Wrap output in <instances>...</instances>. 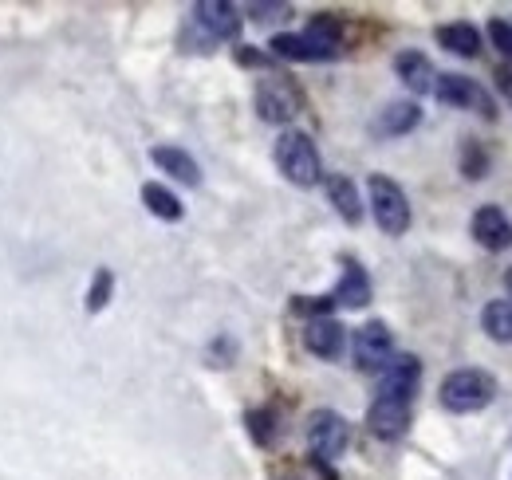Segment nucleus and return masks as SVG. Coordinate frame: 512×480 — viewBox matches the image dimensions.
Masks as SVG:
<instances>
[{
    "label": "nucleus",
    "instance_id": "1",
    "mask_svg": "<svg viewBox=\"0 0 512 480\" xmlns=\"http://www.w3.org/2000/svg\"><path fill=\"white\" fill-rule=\"evenodd\" d=\"M272 158H276L280 174L292 181V185H300V189L320 185V178H323L320 150H316V142H312L304 130H284V134L276 138Z\"/></svg>",
    "mask_w": 512,
    "mask_h": 480
},
{
    "label": "nucleus",
    "instance_id": "2",
    "mask_svg": "<svg viewBox=\"0 0 512 480\" xmlns=\"http://www.w3.org/2000/svg\"><path fill=\"white\" fill-rule=\"evenodd\" d=\"M438 394H442V406H446L449 414H477V410H485L497 398V378L477 370V366L453 370V374H446Z\"/></svg>",
    "mask_w": 512,
    "mask_h": 480
},
{
    "label": "nucleus",
    "instance_id": "3",
    "mask_svg": "<svg viewBox=\"0 0 512 480\" xmlns=\"http://www.w3.org/2000/svg\"><path fill=\"white\" fill-rule=\"evenodd\" d=\"M367 193H371V213H375L379 229L386 237H402L410 229V201H406L402 185L390 181L386 174H371Z\"/></svg>",
    "mask_w": 512,
    "mask_h": 480
},
{
    "label": "nucleus",
    "instance_id": "4",
    "mask_svg": "<svg viewBox=\"0 0 512 480\" xmlns=\"http://www.w3.org/2000/svg\"><path fill=\"white\" fill-rule=\"evenodd\" d=\"M300 107H304V95L288 75H264L256 83V115L264 122L284 126L300 115Z\"/></svg>",
    "mask_w": 512,
    "mask_h": 480
},
{
    "label": "nucleus",
    "instance_id": "5",
    "mask_svg": "<svg viewBox=\"0 0 512 480\" xmlns=\"http://www.w3.org/2000/svg\"><path fill=\"white\" fill-rule=\"evenodd\" d=\"M434 99L446 103V107H457V111H477L481 119H493L497 115L493 95L477 79H465V75H453V71L434 79Z\"/></svg>",
    "mask_w": 512,
    "mask_h": 480
},
{
    "label": "nucleus",
    "instance_id": "6",
    "mask_svg": "<svg viewBox=\"0 0 512 480\" xmlns=\"http://www.w3.org/2000/svg\"><path fill=\"white\" fill-rule=\"evenodd\" d=\"M347 441H351V425H347L343 414H335V410H316V414L308 418V445H312V457H316V461H335V457H343Z\"/></svg>",
    "mask_w": 512,
    "mask_h": 480
},
{
    "label": "nucleus",
    "instance_id": "7",
    "mask_svg": "<svg viewBox=\"0 0 512 480\" xmlns=\"http://www.w3.org/2000/svg\"><path fill=\"white\" fill-rule=\"evenodd\" d=\"M379 398H398V402H414L418 382H422V362L414 355H394L379 370Z\"/></svg>",
    "mask_w": 512,
    "mask_h": 480
},
{
    "label": "nucleus",
    "instance_id": "8",
    "mask_svg": "<svg viewBox=\"0 0 512 480\" xmlns=\"http://www.w3.org/2000/svg\"><path fill=\"white\" fill-rule=\"evenodd\" d=\"M394 359V339L386 323H363L355 331V366L359 370H383L386 362Z\"/></svg>",
    "mask_w": 512,
    "mask_h": 480
},
{
    "label": "nucleus",
    "instance_id": "9",
    "mask_svg": "<svg viewBox=\"0 0 512 480\" xmlns=\"http://www.w3.org/2000/svg\"><path fill=\"white\" fill-rule=\"evenodd\" d=\"M193 24L205 32V40H237L241 36V16L225 0H201V4H193Z\"/></svg>",
    "mask_w": 512,
    "mask_h": 480
},
{
    "label": "nucleus",
    "instance_id": "10",
    "mask_svg": "<svg viewBox=\"0 0 512 480\" xmlns=\"http://www.w3.org/2000/svg\"><path fill=\"white\" fill-rule=\"evenodd\" d=\"M304 347L316 355V359H339L343 347H347V327L331 315H320V319H308L304 327Z\"/></svg>",
    "mask_w": 512,
    "mask_h": 480
},
{
    "label": "nucleus",
    "instance_id": "11",
    "mask_svg": "<svg viewBox=\"0 0 512 480\" xmlns=\"http://www.w3.org/2000/svg\"><path fill=\"white\" fill-rule=\"evenodd\" d=\"M367 429L379 441H398L410 429V402L398 398H375V406L367 410Z\"/></svg>",
    "mask_w": 512,
    "mask_h": 480
},
{
    "label": "nucleus",
    "instance_id": "12",
    "mask_svg": "<svg viewBox=\"0 0 512 480\" xmlns=\"http://www.w3.org/2000/svg\"><path fill=\"white\" fill-rule=\"evenodd\" d=\"M473 240H477L481 248H489V252L509 248L512 244V221L505 217V209H501V205H481V209L473 213Z\"/></svg>",
    "mask_w": 512,
    "mask_h": 480
},
{
    "label": "nucleus",
    "instance_id": "13",
    "mask_svg": "<svg viewBox=\"0 0 512 480\" xmlns=\"http://www.w3.org/2000/svg\"><path fill=\"white\" fill-rule=\"evenodd\" d=\"M268 48H272V56H280V60H296V63H323V60H335V56H339V48L312 40L308 32H304V36H292V32L272 36Z\"/></svg>",
    "mask_w": 512,
    "mask_h": 480
},
{
    "label": "nucleus",
    "instance_id": "14",
    "mask_svg": "<svg viewBox=\"0 0 512 480\" xmlns=\"http://www.w3.org/2000/svg\"><path fill=\"white\" fill-rule=\"evenodd\" d=\"M331 303H335V307H367V303H371V276H367L355 260L343 264V280H339V288L331 292Z\"/></svg>",
    "mask_w": 512,
    "mask_h": 480
},
{
    "label": "nucleus",
    "instance_id": "15",
    "mask_svg": "<svg viewBox=\"0 0 512 480\" xmlns=\"http://www.w3.org/2000/svg\"><path fill=\"white\" fill-rule=\"evenodd\" d=\"M394 71H398V79L414 91V95H426V91H434V63L426 60L422 52H398L394 56Z\"/></svg>",
    "mask_w": 512,
    "mask_h": 480
},
{
    "label": "nucleus",
    "instance_id": "16",
    "mask_svg": "<svg viewBox=\"0 0 512 480\" xmlns=\"http://www.w3.org/2000/svg\"><path fill=\"white\" fill-rule=\"evenodd\" d=\"M327 201L335 205V213H339L347 225H359V221H363V201H359V189H355L351 178L331 174V178H327Z\"/></svg>",
    "mask_w": 512,
    "mask_h": 480
},
{
    "label": "nucleus",
    "instance_id": "17",
    "mask_svg": "<svg viewBox=\"0 0 512 480\" xmlns=\"http://www.w3.org/2000/svg\"><path fill=\"white\" fill-rule=\"evenodd\" d=\"M438 44L453 52V56H461V60H473V56H481V32L469 24V20H457V24H442L438 28Z\"/></svg>",
    "mask_w": 512,
    "mask_h": 480
},
{
    "label": "nucleus",
    "instance_id": "18",
    "mask_svg": "<svg viewBox=\"0 0 512 480\" xmlns=\"http://www.w3.org/2000/svg\"><path fill=\"white\" fill-rule=\"evenodd\" d=\"M150 158H154L158 170L174 174L182 185H201V170H197V162H193L186 150H178V146H154Z\"/></svg>",
    "mask_w": 512,
    "mask_h": 480
},
{
    "label": "nucleus",
    "instance_id": "19",
    "mask_svg": "<svg viewBox=\"0 0 512 480\" xmlns=\"http://www.w3.org/2000/svg\"><path fill=\"white\" fill-rule=\"evenodd\" d=\"M422 122V111H418V103H390L383 107V115L375 122V134H383V138H398V134H410L414 126Z\"/></svg>",
    "mask_w": 512,
    "mask_h": 480
},
{
    "label": "nucleus",
    "instance_id": "20",
    "mask_svg": "<svg viewBox=\"0 0 512 480\" xmlns=\"http://www.w3.org/2000/svg\"><path fill=\"white\" fill-rule=\"evenodd\" d=\"M142 205L154 213V217H162V221H182V201L166 189V185H158V181H146L142 185Z\"/></svg>",
    "mask_w": 512,
    "mask_h": 480
},
{
    "label": "nucleus",
    "instance_id": "21",
    "mask_svg": "<svg viewBox=\"0 0 512 480\" xmlns=\"http://www.w3.org/2000/svg\"><path fill=\"white\" fill-rule=\"evenodd\" d=\"M481 327H485V335H489V339H497V343H512V300L485 303V311H481Z\"/></svg>",
    "mask_w": 512,
    "mask_h": 480
},
{
    "label": "nucleus",
    "instance_id": "22",
    "mask_svg": "<svg viewBox=\"0 0 512 480\" xmlns=\"http://www.w3.org/2000/svg\"><path fill=\"white\" fill-rule=\"evenodd\" d=\"M308 36H312V40H320V44L339 48V40H343V20H339V16H331V12H320V16H312Z\"/></svg>",
    "mask_w": 512,
    "mask_h": 480
},
{
    "label": "nucleus",
    "instance_id": "23",
    "mask_svg": "<svg viewBox=\"0 0 512 480\" xmlns=\"http://www.w3.org/2000/svg\"><path fill=\"white\" fill-rule=\"evenodd\" d=\"M111 292H115V276H111V268H99L91 288H87V311H103L107 300H111Z\"/></svg>",
    "mask_w": 512,
    "mask_h": 480
},
{
    "label": "nucleus",
    "instance_id": "24",
    "mask_svg": "<svg viewBox=\"0 0 512 480\" xmlns=\"http://www.w3.org/2000/svg\"><path fill=\"white\" fill-rule=\"evenodd\" d=\"M245 425H249L256 445H272V441H276V418H272L268 410H249Z\"/></svg>",
    "mask_w": 512,
    "mask_h": 480
},
{
    "label": "nucleus",
    "instance_id": "25",
    "mask_svg": "<svg viewBox=\"0 0 512 480\" xmlns=\"http://www.w3.org/2000/svg\"><path fill=\"white\" fill-rule=\"evenodd\" d=\"M489 40L497 44V52L512 60V24L509 20H489Z\"/></svg>",
    "mask_w": 512,
    "mask_h": 480
},
{
    "label": "nucleus",
    "instance_id": "26",
    "mask_svg": "<svg viewBox=\"0 0 512 480\" xmlns=\"http://www.w3.org/2000/svg\"><path fill=\"white\" fill-rule=\"evenodd\" d=\"M249 12H253L256 20H276V16L284 20L292 8H288V4H249Z\"/></svg>",
    "mask_w": 512,
    "mask_h": 480
},
{
    "label": "nucleus",
    "instance_id": "27",
    "mask_svg": "<svg viewBox=\"0 0 512 480\" xmlns=\"http://www.w3.org/2000/svg\"><path fill=\"white\" fill-rule=\"evenodd\" d=\"M233 56H237L241 67H268V56H260V52H253V48H237Z\"/></svg>",
    "mask_w": 512,
    "mask_h": 480
},
{
    "label": "nucleus",
    "instance_id": "28",
    "mask_svg": "<svg viewBox=\"0 0 512 480\" xmlns=\"http://www.w3.org/2000/svg\"><path fill=\"white\" fill-rule=\"evenodd\" d=\"M505 288H509V300H512V268L505 272Z\"/></svg>",
    "mask_w": 512,
    "mask_h": 480
}]
</instances>
